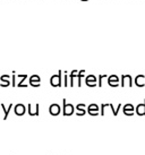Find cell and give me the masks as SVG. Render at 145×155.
<instances>
[{"instance_id":"6da1fadb","label":"cell","mask_w":145,"mask_h":155,"mask_svg":"<svg viewBox=\"0 0 145 155\" xmlns=\"http://www.w3.org/2000/svg\"><path fill=\"white\" fill-rule=\"evenodd\" d=\"M61 70H59V73L57 75H53L50 78V84H51L52 87H60L61 86V79H62V76H61Z\"/></svg>"},{"instance_id":"7a4b0ae2","label":"cell","mask_w":145,"mask_h":155,"mask_svg":"<svg viewBox=\"0 0 145 155\" xmlns=\"http://www.w3.org/2000/svg\"><path fill=\"white\" fill-rule=\"evenodd\" d=\"M62 103H64V109H62V113H64L65 117L67 116H72L74 111H75V108H74V105L70 103H67V101L66 99L62 100Z\"/></svg>"},{"instance_id":"3957f363","label":"cell","mask_w":145,"mask_h":155,"mask_svg":"<svg viewBox=\"0 0 145 155\" xmlns=\"http://www.w3.org/2000/svg\"><path fill=\"white\" fill-rule=\"evenodd\" d=\"M120 86L125 87H132L133 86V78L130 75H123L121 76V83H120Z\"/></svg>"},{"instance_id":"277c9868","label":"cell","mask_w":145,"mask_h":155,"mask_svg":"<svg viewBox=\"0 0 145 155\" xmlns=\"http://www.w3.org/2000/svg\"><path fill=\"white\" fill-rule=\"evenodd\" d=\"M27 112L31 117H36L39 116L40 113V104L36 103L34 107H32V104H29L27 105Z\"/></svg>"},{"instance_id":"5b68a950","label":"cell","mask_w":145,"mask_h":155,"mask_svg":"<svg viewBox=\"0 0 145 155\" xmlns=\"http://www.w3.org/2000/svg\"><path fill=\"white\" fill-rule=\"evenodd\" d=\"M85 83L89 87H95L98 85V78L94 75H89L85 77Z\"/></svg>"},{"instance_id":"8992f818","label":"cell","mask_w":145,"mask_h":155,"mask_svg":"<svg viewBox=\"0 0 145 155\" xmlns=\"http://www.w3.org/2000/svg\"><path fill=\"white\" fill-rule=\"evenodd\" d=\"M14 111H15V114L18 117H22L25 114L26 112V107L24 105V104L22 103H18L15 105V108H14Z\"/></svg>"},{"instance_id":"52a82bcc","label":"cell","mask_w":145,"mask_h":155,"mask_svg":"<svg viewBox=\"0 0 145 155\" xmlns=\"http://www.w3.org/2000/svg\"><path fill=\"white\" fill-rule=\"evenodd\" d=\"M87 113L92 117L99 116V105L95 103H92L87 107Z\"/></svg>"},{"instance_id":"ba28073f","label":"cell","mask_w":145,"mask_h":155,"mask_svg":"<svg viewBox=\"0 0 145 155\" xmlns=\"http://www.w3.org/2000/svg\"><path fill=\"white\" fill-rule=\"evenodd\" d=\"M60 112H61V108H60L59 104L53 103L50 105V108H49V113H50L51 116H53V117L58 116Z\"/></svg>"},{"instance_id":"9c48e42d","label":"cell","mask_w":145,"mask_h":155,"mask_svg":"<svg viewBox=\"0 0 145 155\" xmlns=\"http://www.w3.org/2000/svg\"><path fill=\"white\" fill-rule=\"evenodd\" d=\"M108 84L111 87H117L119 86V77L117 75H111L108 77Z\"/></svg>"},{"instance_id":"30bf717a","label":"cell","mask_w":145,"mask_h":155,"mask_svg":"<svg viewBox=\"0 0 145 155\" xmlns=\"http://www.w3.org/2000/svg\"><path fill=\"white\" fill-rule=\"evenodd\" d=\"M124 114L125 116H128V117H130V116H134V111H135V108H134V105L130 103H127V104H125L124 105Z\"/></svg>"},{"instance_id":"8fae6325","label":"cell","mask_w":145,"mask_h":155,"mask_svg":"<svg viewBox=\"0 0 145 155\" xmlns=\"http://www.w3.org/2000/svg\"><path fill=\"white\" fill-rule=\"evenodd\" d=\"M41 84V77L39 75H32L30 77V85L33 87H39Z\"/></svg>"},{"instance_id":"7c38bea8","label":"cell","mask_w":145,"mask_h":155,"mask_svg":"<svg viewBox=\"0 0 145 155\" xmlns=\"http://www.w3.org/2000/svg\"><path fill=\"white\" fill-rule=\"evenodd\" d=\"M135 112H136L140 117L145 116V100H144V102H143V103H140L136 108H135Z\"/></svg>"},{"instance_id":"4fadbf2b","label":"cell","mask_w":145,"mask_h":155,"mask_svg":"<svg viewBox=\"0 0 145 155\" xmlns=\"http://www.w3.org/2000/svg\"><path fill=\"white\" fill-rule=\"evenodd\" d=\"M135 85L138 87L145 86V76L144 75H137L135 77Z\"/></svg>"},{"instance_id":"5bb4252c","label":"cell","mask_w":145,"mask_h":155,"mask_svg":"<svg viewBox=\"0 0 145 155\" xmlns=\"http://www.w3.org/2000/svg\"><path fill=\"white\" fill-rule=\"evenodd\" d=\"M0 105H1V108H2V110H4V112H5L4 120H7V118H8V116H9V112H10V110L13 109V105H14V104H13V103H10V104L8 105V107H7V108L5 107V104H4V103H1Z\"/></svg>"},{"instance_id":"9a60e30c","label":"cell","mask_w":145,"mask_h":155,"mask_svg":"<svg viewBox=\"0 0 145 155\" xmlns=\"http://www.w3.org/2000/svg\"><path fill=\"white\" fill-rule=\"evenodd\" d=\"M76 109H77V112H76L77 116L82 117V116H84V114L86 113V111H85V104H84V103L77 104Z\"/></svg>"},{"instance_id":"2e32d148","label":"cell","mask_w":145,"mask_h":155,"mask_svg":"<svg viewBox=\"0 0 145 155\" xmlns=\"http://www.w3.org/2000/svg\"><path fill=\"white\" fill-rule=\"evenodd\" d=\"M8 78H9L8 75H2V76L0 77V79H1V85H0V86H1V87H7V86H9Z\"/></svg>"},{"instance_id":"e0dca14e","label":"cell","mask_w":145,"mask_h":155,"mask_svg":"<svg viewBox=\"0 0 145 155\" xmlns=\"http://www.w3.org/2000/svg\"><path fill=\"white\" fill-rule=\"evenodd\" d=\"M77 74H78L77 70H72V73H70V75H69V78H70V85H69V86L70 87L74 86V79L77 77Z\"/></svg>"},{"instance_id":"ac0fdd59","label":"cell","mask_w":145,"mask_h":155,"mask_svg":"<svg viewBox=\"0 0 145 155\" xmlns=\"http://www.w3.org/2000/svg\"><path fill=\"white\" fill-rule=\"evenodd\" d=\"M84 74H85V71L84 70H81V71H78V74H77V86L81 87L82 86V77L84 76Z\"/></svg>"},{"instance_id":"d6986e66","label":"cell","mask_w":145,"mask_h":155,"mask_svg":"<svg viewBox=\"0 0 145 155\" xmlns=\"http://www.w3.org/2000/svg\"><path fill=\"white\" fill-rule=\"evenodd\" d=\"M65 82H64V86L65 87H68V76H67V71H65Z\"/></svg>"},{"instance_id":"ffe728a7","label":"cell","mask_w":145,"mask_h":155,"mask_svg":"<svg viewBox=\"0 0 145 155\" xmlns=\"http://www.w3.org/2000/svg\"><path fill=\"white\" fill-rule=\"evenodd\" d=\"M104 77H106V75H100V76H99V83H98V86L99 87L102 86V79Z\"/></svg>"},{"instance_id":"44dd1931","label":"cell","mask_w":145,"mask_h":155,"mask_svg":"<svg viewBox=\"0 0 145 155\" xmlns=\"http://www.w3.org/2000/svg\"><path fill=\"white\" fill-rule=\"evenodd\" d=\"M12 84H13V87L17 86L16 85V76H15V73H13V82H12Z\"/></svg>"},{"instance_id":"7402d4cb","label":"cell","mask_w":145,"mask_h":155,"mask_svg":"<svg viewBox=\"0 0 145 155\" xmlns=\"http://www.w3.org/2000/svg\"><path fill=\"white\" fill-rule=\"evenodd\" d=\"M83 1H85V0H83Z\"/></svg>"}]
</instances>
